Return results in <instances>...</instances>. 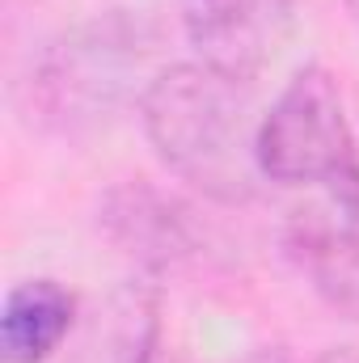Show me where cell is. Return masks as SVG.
I'll use <instances>...</instances> for the list:
<instances>
[{
    "label": "cell",
    "mask_w": 359,
    "mask_h": 363,
    "mask_svg": "<svg viewBox=\"0 0 359 363\" xmlns=\"http://www.w3.org/2000/svg\"><path fill=\"white\" fill-rule=\"evenodd\" d=\"M140 123L157 161L211 203L241 207L258 194V123L250 85L186 60L140 89Z\"/></svg>",
    "instance_id": "cell-1"
},
{
    "label": "cell",
    "mask_w": 359,
    "mask_h": 363,
    "mask_svg": "<svg viewBox=\"0 0 359 363\" xmlns=\"http://www.w3.org/2000/svg\"><path fill=\"white\" fill-rule=\"evenodd\" d=\"M258 169L275 186H343L359 178V148L338 81L304 64L258 123Z\"/></svg>",
    "instance_id": "cell-2"
},
{
    "label": "cell",
    "mask_w": 359,
    "mask_h": 363,
    "mask_svg": "<svg viewBox=\"0 0 359 363\" xmlns=\"http://www.w3.org/2000/svg\"><path fill=\"white\" fill-rule=\"evenodd\" d=\"M140 21L123 13L89 21L43 55L38 72L30 77V110H38V118L60 131L93 127L131 93V77L140 72Z\"/></svg>",
    "instance_id": "cell-3"
},
{
    "label": "cell",
    "mask_w": 359,
    "mask_h": 363,
    "mask_svg": "<svg viewBox=\"0 0 359 363\" xmlns=\"http://www.w3.org/2000/svg\"><path fill=\"white\" fill-rule=\"evenodd\" d=\"M283 245L317 300L343 321H359V178L296 207Z\"/></svg>",
    "instance_id": "cell-4"
},
{
    "label": "cell",
    "mask_w": 359,
    "mask_h": 363,
    "mask_svg": "<svg viewBox=\"0 0 359 363\" xmlns=\"http://www.w3.org/2000/svg\"><path fill=\"white\" fill-rule=\"evenodd\" d=\"M199 64L250 85L292 38V0H178Z\"/></svg>",
    "instance_id": "cell-5"
},
{
    "label": "cell",
    "mask_w": 359,
    "mask_h": 363,
    "mask_svg": "<svg viewBox=\"0 0 359 363\" xmlns=\"http://www.w3.org/2000/svg\"><path fill=\"white\" fill-rule=\"evenodd\" d=\"M97 220L106 241L118 254H127L144 274L178 271L203 250V228L194 224L190 207L144 178L110 186Z\"/></svg>",
    "instance_id": "cell-6"
},
{
    "label": "cell",
    "mask_w": 359,
    "mask_h": 363,
    "mask_svg": "<svg viewBox=\"0 0 359 363\" xmlns=\"http://www.w3.org/2000/svg\"><path fill=\"white\" fill-rule=\"evenodd\" d=\"M161 338V291L148 279H123L81 308L51 363H153Z\"/></svg>",
    "instance_id": "cell-7"
},
{
    "label": "cell",
    "mask_w": 359,
    "mask_h": 363,
    "mask_svg": "<svg viewBox=\"0 0 359 363\" xmlns=\"http://www.w3.org/2000/svg\"><path fill=\"white\" fill-rule=\"evenodd\" d=\"M81 317L77 296L55 279H26L9 287L0 308V359L51 363Z\"/></svg>",
    "instance_id": "cell-8"
},
{
    "label": "cell",
    "mask_w": 359,
    "mask_h": 363,
    "mask_svg": "<svg viewBox=\"0 0 359 363\" xmlns=\"http://www.w3.org/2000/svg\"><path fill=\"white\" fill-rule=\"evenodd\" d=\"M309 363H359V347H326Z\"/></svg>",
    "instance_id": "cell-9"
},
{
    "label": "cell",
    "mask_w": 359,
    "mask_h": 363,
    "mask_svg": "<svg viewBox=\"0 0 359 363\" xmlns=\"http://www.w3.org/2000/svg\"><path fill=\"white\" fill-rule=\"evenodd\" d=\"M241 363H287V359H283L279 351H254L250 359H241Z\"/></svg>",
    "instance_id": "cell-10"
},
{
    "label": "cell",
    "mask_w": 359,
    "mask_h": 363,
    "mask_svg": "<svg viewBox=\"0 0 359 363\" xmlns=\"http://www.w3.org/2000/svg\"><path fill=\"white\" fill-rule=\"evenodd\" d=\"M343 4H347V13H351V21L359 26V0H343Z\"/></svg>",
    "instance_id": "cell-11"
}]
</instances>
